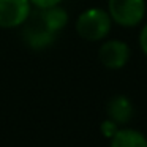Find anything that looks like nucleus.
I'll return each instance as SVG.
<instances>
[{
  "mask_svg": "<svg viewBox=\"0 0 147 147\" xmlns=\"http://www.w3.org/2000/svg\"><path fill=\"white\" fill-rule=\"evenodd\" d=\"M30 0H0V29H16L30 18Z\"/></svg>",
  "mask_w": 147,
  "mask_h": 147,
  "instance_id": "obj_3",
  "label": "nucleus"
},
{
  "mask_svg": "<svg viewBox=\"0 0 147 147\" xmlns=\"http://www.w3.org/2000/svg\"><path fill=\"white\" fill-rule=\"evenodd\" d=\"M106 112L108 119L114 120L117 125H125L133 117V105L125 95H115L109 100Z\"/></svg>",
  "mask_w": 147,
  "mask_h": 147,
  "instance_id": "obj_6",
  "label": "nucleus"
},
{
  "mask_svg": "<svg viewBox=\"0 0 147 147\" xmlns=\"http://www.w3.org/2000/svg\"><path fill=\"white\" fill-rule=\"evenodd\" d=\"M98 57L108 70H120L130 60V46L120 40H108L100 48Z\"/></svg>",
  "mask_w": 147,
  "mask_h": 147,
  "instance_id": "obj_4",
  "label": "nucleus"
},
{
  "mask_svg": "<svg viewBox=\"0 0 147 147\" xmlns=\"http://www.w3.org/2000/svg\"><path fill=\"white\" fill-rule=\"evenodd\" d=\"M112 19L108 11L100 8H89L78 16L76 32L86 41H100L111 32Z\"/></svg>",
  "mask_w": 147,
  "mask_h": 147,
  "instance_id": "obj_1",
  "label": "nucleus"
},
{
  "mask_svg": "<svg viewBox=\"0 0 147 147\" xmlns=\"http://www.w3.org/2000/svg\"><path fill=\"white\" fill-rule=\"evenodd\" d=\"M62 0H30V3L35 5L36 8H40V10H43V8H49V7H55V5H59Z\"/></svg>",
  "mask_w": 147,
  "mask_h": 147,
  "instance_id": "obj_10",
  "label": "nucleus"
},
{
  "mask_svg": "<svg viewBox=\"0 0 147 147\" xmlns=\"http://www.w3.org/2000/svg\"><path fill=\"white\" fill-rule=\"evenodd\" d=\"M109 142V147H147V138L133 128H119Z\"/></svg>",
  "mask_w": 147,
  "mask_h": 147,
  "instance_id": "obj_8",
  "label": "nucleus"
},
{
  "mask_svg": "<svg viewBox=\"0 0 147 147\" xmlns=\"http://www.w3.org/2000/svg\"><path fill=\"white\" fill-rule=\"evenodd\" d=\"M139 46H141V51L147 55V24L139 32Z\"/></svg>",
  "mask_w": 147,
  "mask_h": 147,
  "instance_id": "obj_11",
  "label": "nucleus"
},
{
  "mask_svg": "<svg viewBox=\"0 0 147 147\" xmlns=\"http://www.w3.org/2000/svg\"><path fill=\"white\" fill-rule=\"evenodd\" d=\"M119 127H120V125H117L114 120H111V119H106V120H103L101 125H100V131H101V134H103L105 138L111 139V138L119 131Z\"/></svg>",
  "mask_w": 147,
  "mask_h": 147,
  "instance_id": "obj_9",
  "label": "nucleus"
},
{
  "mask_svg": "<svg viewBox=\"0 0 147 147\" xmlns=\"http://www.w3.org/2000/svg\"><path fill=\"white\" fill-rule=\"evenodd\" d=\"M108 13L122 27H136L146 14V0H108Z\"/></svg>",
  "mask_w": 147,
  "mask_h": 147,
  "instance_id": "obj_2",
  "label": "nucleus"
},
{
  "mask_svg": "<svg viewBox=\"0 0 147 147\" xmlns=\"http://www.w3.org/2000/svg\"><path fill=\"white\" fill-rule=\"evenodd\" d=\"M29 22V19L26 21ZM22 36H24V41L30 46L32 49H45L48 46H51L55 40V33L49 32L45 26L41 24L40 19H35L33 22H29L26 26L22 32Z\"/></svg>",
  "mask_w": 147,
  "mask_h": 147,
  "instance_id": "obj_5",
  "label": "nucleus"
},
{
  "mask_svg": "<svg viewBox=\"0 0 147 147\" xmlns=\"http://www.w3.org/2000/svg\"><path fill=\"white\" fill-rule=\"evenodd\" d=\"M38 19L41 21V24L49 30V32L57 35L62 29L68 24V13L60 8L59 5L49 8H43L38 14Z\"/></svg>",
  "mask_w": 147,
  "mask_h": 147,
  "instance_id": "obj_7",
  "label": "nucleus"
}]
</instances>
